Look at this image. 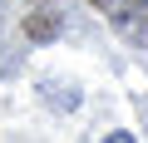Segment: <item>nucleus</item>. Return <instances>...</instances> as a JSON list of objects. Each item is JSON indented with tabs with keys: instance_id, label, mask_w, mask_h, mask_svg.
Returning <instances> with one entry per match:
<instances>
[{
	"instance_id": "1",
	"label": "nucleus",
	"mask_w": 148,
	"mask_h": 143,
	"mask_svg": "<svg viewBox=\"0 0 148 143\" xmlns=\"http://www.w3.org/2000/svg\"><path fill=\"white\" fill-rule=\"evenodd\" d=\"M109 20H114V30H119L128 44L148 49V0H123V5H119Z\"/></svg>"
},
{
	"instance_id": "2",
	"label": "nucleus",
	"mask_w": 148,
	"mask_h": 143,
	"mask_svg": "<svg viewBox=\"0 0 148 143\" xmlns=\"http://www.w3.org/2000/svg\"><path fill=\"white\" fill-rule=\"evenodd\" d=\"M25 30H30L35 40H45V35H54V20H45V15H35V20H30Z\"/></svg>"
},
{
	"instance_id": "3",
	"label": "nucleus",
	"mask_w": 148,
	"mask_h": 143,
	"mask_svg": "<svg viewBox=\"0 0 148 143\" xmlns=\"http://www.w3.org/2000/svg\"><path fill=\"white\" fill-rule=\"evenodd\" d=\"M104 143H138V138H133V133H109Z\"/></svg>"
},
{
	"instance_id": "4",
	"label": "nucleus",
	"mask_w": 148,
	"mask_h": 143,
	"mask_svg": "<svg viewBox=\"0 0 148 143\" xmlns=\"http://www.w3.org/2000/svg\"><path fill=\"white\" fill-rule=\"evenodd\" d=\"M99 5H104V10H109V15H114V10H119V5H123V0H99Z\"/></svg>"
}]
</instances>
